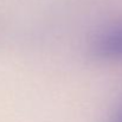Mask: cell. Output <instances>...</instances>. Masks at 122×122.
Wrapping results in <instances>:
<instances>
[{"mask_svg": "<svg viewBox=\"0 0 122 122\" xmlns=\"http://www.w3.org/2000/svg\"><path fill=\"white\" fill-rule=\"evenodd\" d=\"M90 56L100 62H122V21L98 31L89 45Z\"/></svg>", "mask_w": 122, "mask_h": 122, "instance_id": "6da1fadb", "label": "cell"}, {"mask_svg": "<svg viewBox=\"0 0 122 122\" xmlns=\"http://www.w3.org/2000/svg\"><path fill=\"white\" fill-rule=\"evenodd\" d=\"M112 122H122V102L120 104V107H119V109L116 110L115 116H114V119H113Z\"/></svg>", "mask_w": 122, "mask_h": 122, "instance_id": "7a4b0ae2", "label": "cell"}]
</instances>
